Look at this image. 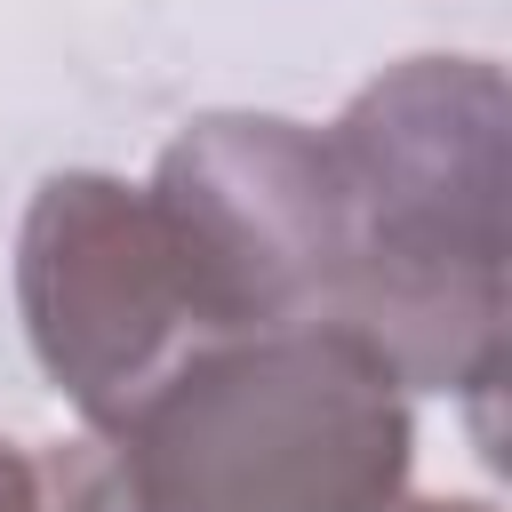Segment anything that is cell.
<instances>
[{
    "label": "cell",
    "instance_id": "cell-1",
    "mask_svg": "<svg viewBox=\"0 0 512 512\" xmlns=\"http://www.w3.org/2000/svg\"><path fill=\"white\" fill-rule=\"evenodd\" d=\"M352 256L320 312L392 368L400 392L504 384V200L512 96L488 56H400L320 128Z\"/></svg>",
    "mask_w": 512,
    "mask_h": 512
},
{
    "label": "cell",
    "instance_id": "cell-2",
    "mask_svg": "<svg viewBox=\"0 0 512 512\" xmlns=\"http://www.w3.org/2000/svg\"><path fill=\"white\" fill-rule=\"evenodd\" d=\"M416 416L344 328H248L184 352L112 432V512H392Z\"/></svg>",
    "mask_w": 512,
    "mask_h": 512
},
{
    "label": "cell",
    "instance_id": "cell-3",
    "mask_svg": "<svg viewBox=\"0 0 512 512\" xmlns=\"http://www.w3.org/2000/svg\"><path fill=\"white\" fill-rule=\"evenodd\" d=\"M16 312L40 376L112 432L184 352L216 344L144 184L56 168L16 224Z\"/></svg>",
    "mask_w": 512,
    "mask_h": 512
},
{
    "label": "cell",
    "instance_id": "cell-4",
    "mask_svg": "<svg viewBox=\"0 0 512 512\" xmlns=\"http://www.w3.org/2000/svg\"><path fill=\"white\" fill-rule=\"evenodd\" d=\"M144 192L184 256L208 336L304 328L328 312L352 216L320 128L280 112H200L168 136Z\"/></svg>",
    "mask_w": 512,
    "mask_h": 512
},
{
    "label": "cell",
    "instance_id": "cell-5",
    "mask_svg": "<svg viewBox=\"0 0 512 512\" xmlns=\"http://www.w3.org/2000/svg\"><path fill=\"white\" fill-rule=\"evenodd\" d=\"M0 512H112L104 456L0 440Z\"/></svg>",
    "mask_w": 512,
    "mask_h": 512
},
{
    "label": "cell",
    "instance_id": "cell-6",
    "mask_svg": "<svg viewBox=\"0 0 512 512\" xmlns=\"http://www.w3.org/2000/svg\"><path fill=\"white\" fill-rule=\"evenodd\" d=\"M392 512H496V504H480V496H400Z\"/></svg>",
    "mask_w": 512,
    "mask_h": 512
}]
</instances>
